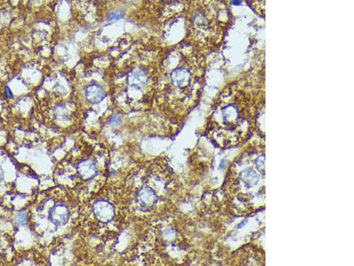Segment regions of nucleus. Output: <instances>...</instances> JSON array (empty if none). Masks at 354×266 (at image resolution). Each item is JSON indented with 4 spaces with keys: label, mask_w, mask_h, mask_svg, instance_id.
Segmentation results:
<instances>
[{
    "label": "nucleus",
    "mask_w": 354,
    "mask_h": 266,
    "mask_svg": "<svg viewBox=\"0 0 354 266\" xmlns=\"http://www.w3.org/2000/svg\"><path fill=\"white\" fill-rule=\"evenodd\" d=\"M170 77L175 85L179 88H185L192 82L193 74L186 66H179L171 72Z\"/></svg>",
    "instance_id": "nucleus-3"
},
{
    "label": "nucleus",
    "mask_w": 354,
    "mask_h": 266,
    "mask_svg": "<svg viewBox=\"0 0 354 266\" xmlns=\"http://www.w3.org/2000/svg\"><path fill=\"white\" fill-rule=\"evenodd\" d=\"M3 178H4V172H3V169L0 166V182L3 180Z\"/></svg>",
    "instance_id": "nucleus-11"
},
{
    "label": "nucleus",
    "mask_w": 354,
    "mask_h": 266,
    "mask_svg": "<svg viewBox=\"0 0 354 266\" xmlns=\"http://www.w3.org/2000/svg\"><path fill=\"white\" fill-rule=\"evenodd\" d=\"M17 220L18 223L21 225H24L27 224V220H28V216L27 214L24 212H20L18 215H17Z\"/></svg>",
    "instance_id": "nucleus-9"
},
{
    "label": "nucleus",
    "mask_w": 354,
    "mask_h": 266,
    "mask_svg": "<svg viewBox=\"0 0 354 266\" xmlns=\"http://www.w3.org/2000/svg\"><path fill=\"white\" fill-rule=\"evenodd\" d=\"M50 219L54 225L61 226L65 225L69 219V211L66 206L57 204L50 211Z\"/></svg>",
    "instance_id": "nucleus-4"
},
{
    "label": "nucleus",
    "mask_w": 354,
    "mask_h": 266,
    "mask_svg": "<svg viewBox=\"0 0 354 266\" xmlns=\"http://www.w3.org/2000/svg\"><path fill=\"white\" fill-rule=\"evenodd\" d=\"M138 203L141 205V207L145 208H150L154 205L157 200V197L152 190L149 188H144L142 189L138 196H137Z\"/></svg>",
    "instance_id": "nucleus-8"
},
{
    "label": "nucleus",
    "mask_w": 354,
    "mask_h": 266,
    "mask_svg": "<svg viewBox=\"0 0 354 266\" xmlns=\"http://www.w3.org/2000/svg\"><path fill=\"white\" fill-rule=\"evenodd\" d=\"M128 82L134 87H144L147 82L146 74L141 69L136 68L129 74Z\"/></svg>",
    "instance_id": "nucleus-7"
},
{
    "label": "nucleus",
    "mask_w": 354,
    "mask_h": 266,
    "mask_svg": "<svg viewBox=\"0 0 354 266\" xmlns=\"http://www.w3.org/2000/svg\"><path fill=\"white\" fill-rule=\"evenodd\" d=\"M93 211L97 219L103 223H108L114 216V209L106 200H98L94 204Z\"/></svg>",
    "instance_id": "nucleus-2"
},
{
    "label": "nucleus",
    "mask_w": 354,
    "mask_h": 266,
    "mask_svg": "<svg viewBox=\"0 0 354 266\" xmlns=\"http://www.w3.org/2000/svg\"><path fill=\"white\" fill-rule=\"evenodd\" d=\"M122 16H123V15L122 13H113L108 17V21H117V20L121 19Z\"/></svg>",
    "instance_id": "nucleus-10"
},
{
    "label": "nucleus",
    "mask_w": 354,
    "mask_h": 266,
    "mask_svg": "<svg viewBox=\"0 0 354 266\" xmlns=\"http://www.w3.org/2000/svg\"><path fill=\"white\" fill-rule=\"evenodd\" d=\"M197 2L198 5L192 20L196 44L213 47L223 35V18L227 10L219 0H197Z\"/></svg>",
    "instance_id": "nucleus-1"
},
{
    "label": "nucleus",
    "mask_w": 354,
    "mask_h": 266,
    "mask_svg": "<svg viewBox=\"0 0 354 266\" xmlns=\"http://www.w3.org/2000/svg\"><path fill=\"white\" fill-rule=\"evenodd\" d=\"M87 100L91 104H98L106 97V92L98 84H91L85 90Z\"/></svg>",
    "instance_id": "nucleus-5"
},
{
    "label": "nucleus",
    "mask_w": 354,
    "mask_h": 266,
    "mask_svg": "<svg viewBox=\"0 0 354 266\" xmlns=\"http://www.w3.org/2000/svg\"><path fill=\"white\" fill-rule=\"evenodd\" d=\"M77 172L83 179L94 178L97 175V167L90 160H84L77 165Z\"/></svg>",
    "instance_id": "nucleus-6"
}]
</instances>
